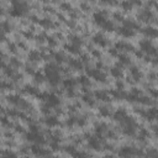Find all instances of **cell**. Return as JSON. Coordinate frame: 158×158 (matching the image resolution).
<instances>
[{
    "label": "cell",
    "mask_w": 158,
    "mask_h": 158,
    "mask_svg": "<svg viewBox=\"0 0 158 158\" xmlns=\"http://www.w3.org/2000/svg\"><path fill=\"white\" fill-rule=\"evenodd\" d=\"M45 72H46V75L48 78V81L52 84V85H56L60 83V74H58V68L55 64H47L45 68Z\"/></svg>",
    "instance_id": "6da1fadb"
},
{
    "label": "cell",
    "mask_w": 158,
    "mask_h": 158,
    "mask_svg": "<svg viewBox=\"0 0 158 158\" xmlns=\"http://www.w3.org/2000/svg\"><path fill=\"white\" fill-rule=\"evenodd\" d=\"M11 4H13V8H11V11H10L11 16L19 17L26 13L27 5L25 1H21V0H11Z\"/></svg>",
    "instance_id": "7a4b0ae2"
},
{
    "label": "cell",
    "mask_w": 158,
    "mask_h": 158,
    "mask_svg": "<svg viewBox=\"0 0 158 158\" xmlns=\"http://www.w3.org/2000/svg\"><path fill=\"white\" fill-rule=\"evenodd\" d=\"M136 122L130 116H126V119L122 121V132L127 136H132L136 132Z\"/></svg>",
    "instance_id": "3957f363"
},
{
    "label": "cell",
    "mask_w": 158,
    "mask_h": 158,
    "mask_svg": "<svg viewBox=\"0 0 158 158\" xmlns=\"http://www.w3.org/2000/svg\"><path fill=\"white\" fill-rule=\"evenodd\" d=\"M141 50L148 55H157V48L151 43V41L146 40L141 42Z\"/></svg>",
    "instance_id": "277c9868"
},
{
    "label": "cell",
    "mask_w": 158,
    "mask_h": 158,
    "mask_svg": "<svg viewBox=\"0 0 158 158\" xmlns=\"http://www.w3.org/2000/svg\"><path fill=\"white\" fill-rule=\"evenodd\" d=\"M88 75L98 81H105V79H106V75L99 69H88Z\"/></svg>",
    "instance_id": "5b68a950"
},
{
    "label": "cell",
    "mask_w": 158,
    "mask_h": 158,
    "mask_svg": "<svg viewBox=\"0 0 158 158\" xmlns=\"http://www.w3.org/2000/svg\"><path fill=\"white\" fill-rule=\"evenodd\" d=\"M119 154L120 156H124V157H127V156H136V154H140V156H142L143 154V152L141 151H136L133 147H122L119 152Z\"/></svg>",
    "instance_id": "8992f818"
},
{
    "label": "cell",
    "mask_w": 158,
    "mask_h": 158,
    "mask_svg": "<svg viewBox=\"0 0 158 158\" xmlns=\"http://www.w3.org/2000/svg\"><path fill=\"white\" fill-rule=\"evenodd\" d=\"M27 140L28 141H32V142H36V143L45 142L43 136L38 131H30V133H27Z\"/></svg>",
    "instance_id": "52a82bcc"
},
{
    "label": "cell",
    "mask_w": 158,
    "mask_h": 158,
    "mask_svg": "<svg viewBox=\"0 0 158 158\" xmlns=\"http://www.w3.org/2000/svg\"><path fill=\"white\" fill-rule=\"evenodd\" d=\"M46 104L48 105L50 108H56L58 104H60V99H58V96L51 94V95H46Z\"/></svg>",
    "instance_id": "ba28073f"
},
{
    "label": "cell",
    "mask_w": 158,
    "mask_h": 158,
    "mask_svg": "<svg viewBox=\"0 0 158 158\" xmlns=\"http://www.w3.org/2000/svg\"><path fill=\"white\" fill-rule=\"evenodd\" d=\"M100 137H90L89 138V147L95 149V151H100L101 149V143L99 141Z\"/></svg>",
    "instance_id": "9c48e42d"
},
{
    "label": "cell",
    "mask_w": 158,
    "mask_h": 158,
    "mask_svg": "<svg viewBox=\"0 0 158 158\" xmlns=\"http://www.w3.org/2000/svg\"><path fill=\"white\" fill-rule=\"evenodd\" d=\"M142 32H143L147 37H149V38H156V37H158V30H156L154 27L148 26V27L143 28Z\"/></svg>",
    "instance_id": "30bf717a"
},
{
    "label": "cell",
    "mask_w": 158,
    "mask_h": 158,
    "mask_svg": "<svg viewBox=\"0 0 158 158\" xmlns=\"http://www.w3.org/2000/svg\"><path fill=\"white\" fill-rule=\"evenodd\" d=\"M143 116L147 120H154V119H158V109L157 108H152L149 109L147 113H143Z\"/></svg>",
    "instance_id": "8fae6325"
},
{
    "label": "cell",
    "mask_w": 158,
    "mask_h": 158,
    "mask_svg": "<svg viewBox=\"0 0 158 158\" xmlns=\"http://www.w3.org/2000/svg\"><path fill=\"white\" fill-rule=\"evenodd\" d=\"M31 151H32V153H33L35 156H48V154H50V152H48V151H46V149H43V148H41L40 146H37V145L32 146Z\"/></svg>",
    "instance_id": "7c38bea8"
},
{
    "label": "cell",
    "mask_w": 158,
    "mask_h": 158,
    "mask_svg": "<svg viewBox=\"0 0 158 158\" xmlns=\"http://www.w3.org/2000/svg\"><path fill=\"white\" fill-rule=\"evenodd\" d=\"M120 33L122 35V36H125V37H132L135 35V30H133V28H131V27L122 26L120 28Z\"/></svg>",
    "instance_id": "4fadbf2b"
},
{
    "label": "cell",
    "mask_w": 158,
    "mask_h": 158,
    "mask_svg": "<svg viewBox=\"0 0 158 158\" xmlns=\"http://www.w3.org/2000/svg\"><path fill=\"white\" fill-rule=\"evenodd\" d=\"M126 116H127V114H126V111L124 110V109H119L116 113L114 114V119L116 120V121H120V122H122L125 119H126Z\"/></svg>",
    "instance_id": "5bb4252c"
},
{
    "label": "cell",
    "mask_w": 158,
    "mask_h": 158,
    "mask_svg": "<svg viewBox=\"0 0 158 158\" xmlns=\"http://www.w3.org/2000/svg\"><path fill=\"white\" fill-rule=\"evenodd\" d=\"M94 42L98 43V45H100L101 47H105V46L108 45L106 38H105L101 33H96V35H95V36H94Z\"/></svg>",
    "instance_id": "9a60e30c"
},
{
    "label": "cell",
    "mask_w": 158,
    "mask_h": 158,
    "mask_svg": "<svg viewBox=\"0 0 158 158\" xmlns=\"http://www.w3.org/2000/svg\"><path fill=\"white\" fill-rule=\"evenodd\" d=\"M138 17H140V20L147 22V21H149L152 19V17H153V15H152V13H151L149 10H143L142 13L138 15Z\"/></svg>",
    "instance_id": "2e32d148"
},
{
    "label": "cell",
    "mask_w": 158,
    "mask_h": 158,
    "mask_svg": "<svg viewBox=\"0 0 158 158\" xmlns=\"http://www.w3.org/2000/svg\"><path fill=\"white\" fill-rule=\"evenodd\" d=\"M94 20L99 26H103L105 22H106V19H105L104 14H101V13H95L94 14Z\"/></svg>",
    "instance_id": "e0dca14e"
},
{
    "label": "cell",
    "mask_w": 158,
    "mask_h": 158,
    "mask_svg": "<svg viewBox=\"0 0 158 158\" xmlns=\"http://www.w3.org/2000/svg\"><path fill=\"white\" fill-rule=\"evenodd\" d=\"M58 124H60V121H58V119L56 118V116H48V118L46 119V125L50 126V127H55Z\"/></svg>",
    "instance_id": "ac0fdd59"
},
{
    "label": "cell",
    "mask_w": 158,
    "mask_h": 158,
    "mask_svg": "<svg viewBox=\"0 0 158 158\" xmlns=\"http://www.w3.org/2000/svg\"><path fill=\"white\" fill-rule=\"evenodd\" d=\"M130 73H131L132 78H133L135 80H140V79H141V77H142V74H141V72L138 71L137 67H132V68L130 69Z\"/></svg>",
    "instance_id": "d6986e66"
},
{
    "label": "cell",
    "mask_w": 158,
    "mask_h": 158,
    "mask_svg": "<svg viewBox=\"0 0 158 158\" xmlns=\"http://www.w3.org/2000/svg\"><path fill=\"white\" fill-rule=\"evenodd\" d=\"M111 95H113L115 99H118V100H122V99H125L127 94H125L122 90H114V91H111Z\"/></svg>",
    "instance_id": "ffe728a7"
},
{
    "label": "cell",
    "mask_w": 158,
    "mask_h": 158,
    "mask_svg": "<svg viewBox=\"0 0 158 158\" xmlns=\"http://www.w3.org/2000/svg\"><path fill=\"white\" fill-rule=\"evenodd\" d=\"M69 66L75 68V69H81L83 68V62L80 60H71L69 61Z\"/></svg>",
    "instance_id": "44dd1931"
},
{
    "label": "cell",
    "mask_w": 158,
    "mask_h": 158,
    "mask_svg": "<svg viewBox=\"0 0 158 158\" xmlns=\"http://www.w3.org/2000/svg\"><path fill=\"white\" fill-rule=\"evenodd\" d=\"M75 84H77V81H75L74 79H66L63 81V85H64V88L66 89H73V88L75 86Z\"/></svg>",
    "instance_id": "7402d4cb"
},
{
    "label": "cell",
    "mask_w": 158,
    "mask_h": 158,
    "mask_svg": "<svg viewBox=\"0 0 158 158\" xmlns=\"http://www.w3.org/2000/svg\"><path fill=\"white\" fill-rule=\"evenodd\" d=\"M95 96L99 99V100H103V101H109L110 100L109 95L105 91H96L95 93Z\"/></svg>",
    "instance_id": "603a6c76"
},
{
    "label": "cell",
    "mask_w": 158,
    "mask_h": 158,
    "mask_svg": "<svg viewBox=\"0 0 158 158\" xmlns=\"http://www.w3.org/2000/svg\"><path fill=\"white\" fill-rule=\"evenodd\" d=\"M133 5H135V4H133V1H132V0H124V1L121 3V6H122V9H124V10H126V11L131 10Z\"/></svg>",
    "instance_id": "cb8c5ba5"
},
{
    "label": "cell",
    "mask_w": 158,
    "mask_h": 158,
    "mask_svg": "<svg viewBox=\"0 0 158 158\" xmlns=\"http://www.w3.org/2000/svg\"><path fill=\"white\" fill-rule=\"evenodd\" d=\"M66 48L71 52V53H73V55H77V53H79V46L78 45H74V43H72V45H67L66 46Z\"/></svg>",
    "instance_id": "d4e9b609"
},
{
    "label": "cell",
    "mask_w": 158,
    "mask_h": 158,
    "mask_svg": "<svg viewBox=\"0 0 158 158\" xmlns=\"http://www.w3.org/2000/svg\"><path fill=\"white\" fill-rule=\"evenodd\" d=\"M40 58H41V53H40L38 51H31L30 55H28V60L33 61V62H35V61H38Z\"/></svg>",
    "instance_id": "484cf974"
},
{
    "label": "cell",
    "mask_w": 158,
    "mask_h": 158,
    "mask_svg": "<svg viewBox=\"0 0 158 158\" xmlns=\"http://www.w3.org/2000/svg\"><path fill=\"white\" fill-rule=\"evenodd\" d=\"M111 74H113L115 78H121L122 77V69L119 67H114L111 69Z\"/></svg>",
    "instance_id": "4316f807"
},
{
    "label": "cell",
    "mask_w": 158,
    "mask_h": 158,
    "mask_svg": "<svg viewBox=\"0 0 158 158\" xmlns=\"http://www.w3.org/2000/svg\"><path fill=\"white\" fill-rule=\"evenodd\" d=\"M8 100H9V103L14 104V105H19V103L21 101V98L19 95H10L8 98Z\"/></svg>",
    "instance_id": "83f0119b"
},
{
    "label": "cell",
    "mask_w": 158,
    "mask_h": 158,
    "mask_svg": "<svg viewBox=\"0 0 158 158\" xmlns=\"http://www.w3.org/2000/svg\"><path fill=\"white\" fill-rule=\"evenodd\" d=\"M25 93H28V94H33V95H38V93H37V89L36 88H33V86H30V85H27L25 86V89H24Z\"/></svg>",
    "instance_id": "f1b7e54d"
},
{
    "label": "cell",
    "mask_w": 158,
    "mask_h": 158,
    "mask_svg": "<svg viewBox=\"0 0 158 158\" xmlns=\"http://www.w3.org/2000/svg\"><path fill=\"white\" fill-rule=\"evenodd\" d=\"M103 28H105L106 31H114V28H115V26H114V24L111 21H109V20H106V22L101 26Z\"/></svg>",
    "instance_id": "f546056e"
},
{
    "label": "cell",
    "mask_w": 158,
    "mask_h": 158,
    "mask_svg": "<svg viewBox=\"0 0 158 158\" xmlns=\"http://www.w3.org/2000/svg\"><path fill=\"white\" fill-rule=\"evenodd\" d=\"M99 113H100L101 116H109L110 115V110L106 106H101L100 109H99Z\"/></svg>",
    "instance_id": "4dcf8cb0"
},
{
    "label": "cell",
    "mask_w": 158,
    "mask_h": 158,
    "mask_svg": "<svg viewBox=\"0 0 158 158\" xmlns=\"http://www.w3.org/2000/svg\"><path fill=\"white\" fill-rule=\"evenodd\" d=\"M83 100L86 103V104H89V105H94V100H93V96L90 94H85L83 96Z\"/></svg>",
    "instance_id": "1f68e13d"
},
{
    "label": "cell",
    "mask_w": 158,
    "mask_h": 158,
    "mask_svg": "<svg viewBox=\"0 0 158 158\" xmlns=\"http://www.w3.org/2000/svg\"><path fill=\"white\" fill-rule=\"evenodd\" d=\"M105 130H106V125L105 124H100V125H96V128H95V131H96V133L98 135H100V133H103Z\"/></svg>",
    "instance_id": "d6a6232c"
},
{
    "label": "cell",
    "mask_w": 158,
    "mask_h": 158,
    "mask_svg": "<svg viewBox=\"0 0 158 158\" xmlns=\"http://www.w3.org/2000/svg\"><path fill=\"white\" fill-rule=\"evenodd\" d=\"M40 24L42 25V26H45V27H52V26H53V24H52V21H51V20H48V19H43V20H41V21H40Z\"/></svg>",
    "instance_id": "836d02e7"
},
{
    "label": "cell",
    "mask_w": 158,
    "mask_h": 158,
    "mask_svg": "<svg viewBox=\"0 0 158 158\" xmlns=\"http://www.w3.org/2000/svg\"><path fill=\"white\" fill-rule=\"evenodd\" d=\"M79 83H80L81 85H84V86H89V85H90L89 79H88L86 77H84V75H83V77H80V78H79Z\"/></svg>",
    "instance_id": "e575fe53"
},
{
    "label": "cell",
    "mask_w": 158,
    "mask_h": 158,
    "mask_svg": "<svg viewBox=\"0 0 158 158\" xmlns=\"http://www.w3.org/2000/svg\"><path fill=\"white\" fill-rule=\"evenodd\" d=\"M33 75H35V80H36L37 83H42V81L45 80L43 74H41V73H38V72H36V73H35Z\"/></svg>",
    "instance_id": "d590c367"
},
{
    "label": "cell",
    "mask_w": 158,
    "mask_h": 158,
    "mask_svg": "<svg viewBox=\"0 0 158 158\" xmlns=\"http://www.w3.org/2000/svg\"><path fill=\"white\" fill-rule=\"evenodd\" d=\"M119 60H120L121 63H124V64L130 63V58H128L127 56H125V55H119Z\"/></svg>",
    "instance_id": "8d00e7d4"
},
{
    "label": "cell",
    "mask_w": 158,
    "mask_h": 158,
    "mask_svg": "<svg viewBox=\"0 0 158 158\" xmlns=\"http://www.w3.org/2000/svg\"><path fill=\"white\" fill-rule=\"evenodd\" d=\"M69 38H71V42L74 43V45H81V40L78 37V36H69Z\"/></svg>",
    "instance_id": "74e56055"
},
{
    "label": "cell",
    "mask_w": 158,
    "mask_h": 158,
    "mask_svg": "<svg viewBox=\"0 0 158 158\" xmlns=\"http://www.w3.org/2000/svg\"><path fill=\"white\" fill-rule=\"evenodd\" d=\"M55 58H56V61L58 63H62V62H64V60H66V57H64L63 53H56L55 55Z\"/></svg>",
    "instance_id": "f35d334b"
},
{
    "label": "cell",
    "mask_w": 158,
    "mask_h": 158,
    "mask_svg": "<svg viewBox=\"0 0 158 158\" xmlns=\"http://www.w3.org/2000/svg\"><path fill=\"white\" fill-rule=\"evenodd\" d=\"M146 137H148V132L142 128V130H141V135H140V140H145Z\"/></svg>",
    "instance_id": "ab89813d"
},
{
    "label": "cell",
    "mask_w": 158,
    "mask_h": 158,
    "mask_svg": "<svg viewBox=\"0 0 158 158\" xmlns=\"http://www.w3.org/2000/svg\"><path fill=\"white\" fill-rule=\"evenodd\" d=\"M77 120H78V119H74V118L69 119V120L67 121V125H68V126H73L74 124H77Z\"/></svg>",
    "instance_id": "60d3db41"
},
{
    "label": "cell",
    "mask_w": 158,
    "mask_h": 158,
    "mask_svg": "<svg viewBox=\"0 0 158 158\" xmlns=\"http://www.w3.org/2000/svg\"><path fill=\"white\" fill-rule=\"evenodd\" d=\"M147 154H148V156H158V152L154 151V149H151L149 152H147Z\"/></svg>",
    "instance_id": "b9f144b4"
},
{
    "label": "cell",
    "mask_w": 158,
    "mask_h": 158,
    "mask_svg": "<svg viewBox=\"0 0 158 158\" xmlns=\"http://www.w3.org/2000/svg\"><path fill=\"white\" fill-rule=\"evenodd\" d=\"M116 86H118V89H119V90H122V89H124V84H122L121 81H118V83H116Z\"/></svg>",
    "instance_id": "7bdbcfd3"
},
{
    "label": "cell",
    "mask_w": 158,
    "mask_h": 158,
    "mask_svg": "<svg viewBox=\"0 0 158 158\" xmlns=\"http://www.w3.org/2000/svg\"><path fill=\"white\" fill-rule=\"evenodd\" d=\"M3 28H4V31H10V26L6 24V22H4L3 24Z\"/></svg>",
    "instance_id": "ee69618b"
},
{
    "label": "cell",
    "mask_w": 158,
    "mask_h": 158,
    "mask_svg": "<svg viewBox=\"0 0 158 158\" xmlns=\"http://www.w3.org/2000/svg\"><path fill=\"white\" fill-rule=\"evenodd\" d=\"M61 6H62V9H66V10H71V5H69V4H62Z\"/></svg>",
    "instance_id": "f6af8a7d"
},
{
    "label": "cell",
    "mask_w": 158,
    "mask_h": 158,
    "mask_svg": "<svg viewBox=\"0 0 158 158\" xmlns=\"http://www.w3.org/2000/svg\"><path fill=\"white\" fill-rule=\"evenodd\" d=\"M110 53L113 55V56H119V53H118V51H116V48H113V50H110Z\"/></svg>",
    "instance_id": "bcb514c9"
},
{
    "label": "cell",
    "mask_w": 158,
    "mask_h": 158,
    "mask_svg": "<svg viewBox=\"0 0 158 158\" xmlns=\"http://www.w3.org/2000/svg\"><path fill=\"white\" fill-rule=\"evenodd\" d=\"M101 3H105V4H116L114 0H101Z\"/></svg>",
    "instance_id": "7dc6e473"
},
{
    "label": "cell",
    "mask_w": 158,
    "mask_h": 158,
    "mask_svg": "<svg viewBox=\"0 0 158 158\" xmlns=\"http://www.w3.org/2000/svg\"><path fill=\"white\" fill-rule=\"evenodd\" d=\"M10 62H11V64H14V66H20V63L17 62V61L15 60V58H13V60H11Z\"/></svg>",
    "instance_id": "c3c4849f"
},
{
    "label": "cell",
    "mask_w": 158,
    "mask_h": 158,
    "mask_svg": "<svg viewBox=\"0 0 158 158\" xmlns=\"http://www.w3.org/2000/svg\"><path fill=\"white\" fill-rule=\"evenodd\" d=\"M114 17H115L116 20H120V21H122V16H121L120 14H115V15H114Z\"/></svg>",
    "instance_id": "681fc988"
},
{
    "label": "cell",
    "mask_w": 158,
    "mask_h": 158,
    "mask_svg": "<svg viewBox=\"0 0 158 158\" xmlns=\"http://www.w3.org/2000/svg\"><path fill=\"white\" fill-rule=\"evenodd\" d=\"M48 43L52 45V46H55V45H56V41H55L53 38H48Z\"/></svg>",
    "instance_id": "f907efd6"
},
{
    "label": "cell",
    "mask_w": 158,
    "mask_h": 158,
    "mask_svg": "<svg viewBox=\"0 0 158 158\" xmlns=\"http://www.w3.org/2000/svg\"><path fill=\"white\" fill-rule=\"evenodd\" d=\"M9 48H10V51H11V52H16V50H15V45H13V43H11V45L9 46Z\"/></svg>",
    "instance_id": "816d5d0a"
},
{
    "label": "cell",
    "mask_w": 158,
    "mask_h": 158,
    "mask_svg": "<svg viewBox=\"0 0 158 158\" xmlns=\"http://www.w3.org/2000/svg\"><path fill=\"white\" fill-rule=\"evenodd\" d=\"M93 55H94L95 57H100V52H98V51H93Z\"/></svg>",
    "instance_id": "f5cc1de1"
},
{
    "label": "cell",
    "mask_w": 158,
    "mask_h": 158,
    "mask_svg": "<svg viewBox=\"0 0 158 158\" xmlns=\"http://www.w3.org/2000/svg\"><path fill=\"white\" fill-rule=\"evenodd\" d=\"M31 131H38V128H37V126H35V125H32L31 126V128H30Z\"/></svg>",
    "instance_id": "db71d44e"
},
{
    "label": "cell",
    "mask_w": 158,
    "mask_h": 158,
    "mask_svg": "<svg viewBox=\"0 0 158 158\" xmlns=\"http://www.w3.org/2000/svg\"><path fill=\"white\" fill-rule=\"evenodd\" d=\"M27 73H31V74H35V72L32 71V68H27Z\"/></svg>",
    "instance_id": "11a10c76"
},
{
    "label": "cell",
    "mask_w": 158,
    "mask_h": 158,
    "mask_svg": "<svg viewBox=\"0 0 158 158\" xmlns=\"http://www.w3.org/2000/svg\"><path fill=\"white\" fill-rule=\"evenodd\" d=\"M153 130H154V132H156V133H158V125H156V126L153 127Z\"/></svg>",
    "instance_id": "9f6ffc18"
},
{
    "label": "cell",
    "mask_w": 158,
    "mask_h": 158,
    "mask_svg": "<svg viewBox=\"0 0 158 158\" xmlns=\"http://www.w3.org/2000/svg\"><path fill=\"white\" fill-rule=\"evenodd\" d=\"M153 63L156 64V66H158V57H157V58H156V60L153 61Z\"/></svg>",
    "instance_id": "6f0895ef"
}]
</instances>
